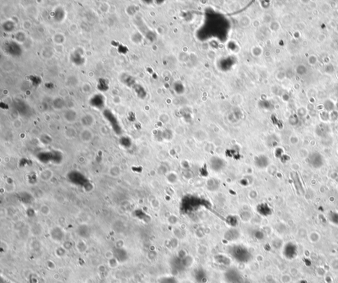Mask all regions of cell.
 <instances>
[{
	"mask_svg": "<svg viewBox=\"0 0 338 283\" xmlns=\"http://www.w3.org/2000/svg\"><path fill=\"white\" fill-rule=\"evenodd\" d=\"M230 253L234 259L240 261H248L250 255L246 247L242 246H234L231 247Z\"/></svg>",
	"mask_w": 338,
	"mask_h": 283,
	"instance_id": "6da1fadb",
	"label": "cell"
},
{
	"mask_svg": "<svg viewBox=\"0 0 338 283\" xmlns=\"http://www.w3.org/2000/svg\"><path fill=\"white\" fill-rule=\"evenodd\" d=\"M5 50L7 53L13 56H20L22 54L23 50L21 46L15 41L7 42L5 44Z\"/></svg>",
	"mask_w": 338,
	"mask_h": 283,
	"instance_id": "7a4b0ae2",
	"label": "cell"
},
{
	"mask_svg": "<svg viewBox=\"0 0 338 283\" xmlns=\"http://www.w3.org/2000/svg\"><path fill=\"white\" fill-rule=\"evenodd\" d=\"M103 115H104L105 117L110 122V123L111 124L112 128L114 130L115 132L118 134H120L121 128L118 122V121H117V119L113 115V113L109 110H105L104 112H103Z\"/></svg>",
	"mask_w": 338,
	"mask_h": 283,
	"instance_id": "3957f363",
	"label": "cell"
},
{
	"mask_svg": "<svg viewBox=\"0 0 338 283\" xmlns=\"http://www.w3.org/2000/svg\"><path fill=\"white\" fill-rule=\"evenodd\" d=\"M106 99L101 93L96 94L92 96L89 101L90 105L96 109H101L105 107Z\"/></svg>",
	"mask_w": 338,
	"mask_h": 283,
	"instance_id": "277c9868",
	"label": "cell"
},
{
	"mask_svg": "<svg viewBox=\"0 0 338 283\" xmlns=\"http://www.w3.org/2000/svg\"><path fill=\"white\" fill-rule=\"evenodd\" d=\"M71 60L77 66L83 65L85 62L83 51L80 48L75 50L71 56Z\"/></svg>",
	"mask_w": 338,
	"mask_h": 283,
	"instance_id": "5b68a950",
	"label": "cell"
},
{
	"mask_svg": "<svg viewBox=\"0 0 338 283\" xmlns=\"http://www.w3.org/2000/svg\"><path fill=\"white\" fill-rule=\"evenodd\" d=\"M291 178L293 179V184L295 185V188L297 190V193L299 194H304V189L303 185H302V182L301 181L300 177L298 175L297 172L293 171L291 173Z\"/></svg>",
	"mask_w": 338,
	"mask_h": 283,
	"instance_id": "8992f818",
	"label": "cell"
},
{
	"mask_svg": "<svg viewBox=\"0 0 338 283\" xmlns=\"http://www.w3.org/2000/svg\"><path fill=\"white\" fill-rule=\"evenodd\" d=\"M311 164L315 168H320L323 165V158L319 154H313L311 158Z\"/></svg>",
	"mask_w": 338,
	"mask_h": 283,
	"instance_id": "52a82bcc",
	"label": "cell"
},
{
	"mask_svg": "<svg viewBox=\"0 0 338 283\" xmlns=\"http://www.w3.org/2000/svg\"><path fill=\"white\" fill-rule=\"evenodd\" d=\"M221 159H213V160L210 162V166L213 171H221L223 166H224V162H222L221 160H220Z\"/></svg>",
	"mask_w": 338,
	"mask_h": 283,
	"instance_id": "ba28073f",
	"label": "cell"
},
{
	"mask_svg": "<svg viewBox=\"0 0 338 283\" xmlns=\"http://www.w3.org/2000/svg\"><path fill=\"white\" fill-rule=\"evenodd\" d=\"M53 17L57 21H62L65 17V12L61 8H58L53 12Z\"/></svg>",
	"mask_w": 338,
	"mask_h": 283,
	"instance_id": "9c48e42d",
	"label": "cell"
},
{
	"mask_svg": "<svg viewBox=\"0 0 338 283\" xmlns=\"http://www.w3.org/2000/svg\"><path fill=\"white\" fill-rule=\"evenodd\" d=\"M51 237L52 238L55 240V241H60V239H59V237L58 236V235L60 236V238L62 239L63 238V233L62 232V230L60 228H55L54 229H52L51 231Z\"/></svg>",
	"mask_w": 338,
	"mask_h": 283,
	"instance_id": "30bf717a",
	"label": "cell"
},
{
	"mask_svg": "<svg viewBox=\"0 0 338 283\" xmlns=\"http://www.w3.org/2000/svg\"><path fill=\"white\" fill-rule=\"evenodd\" d=\"M122 81L130 87H134L135 86V81L133 77L126 74H124L122 76Z\"/></svg>",
	"mask_w": 338,
	"mask_h": 283,
	"instance_id": "8fae6325",
	"label": "cell"
},
{
	"mask_svg": "<svg viewBox=\"0 0 338 283\" xmlns=\"http://www.w3.org/2000/svg\"><path fill=\"white\" fill-rule=\"evenodd\" d=\"M97 88L99 91H101L102 92H105L106 91H108L109 89V86L107 81L103 78L99 79L97 84Z\"/></svg>",
	"mask_w": 338,
	"mask_h": 283,
	"instance_id": "7c38bea8",
	"label": "cell"
},
{
	"mask_svg": "<svg viewBox=\"0 0 338 283\" xmlns=\"http://www.w3.org/2000/svg\"><path fill=\"white\" fill-rule=\"evenodd\" d=\"M64 118H65V119L67 122H74L77 119L76 112L73 110L67 111L65 112V114H64Z\"/></svg>",
	"mask_w": 338,
	"mask_h": 283,
	"instance_id": "4fadbf2b",
	"label": "cell"
},
{
	"mask_svg": "<svg viewBox=\"0 0 338 283\" xmlns=\"http://www.w3.org/2000/svg\"><path fill=\"white\" fill-rule=\"evenodd\" d=\"M53 176V173L50 169H45L40 173V178L44 181H48Z\"/></svg>",
	"mask_w": 338,
	"mask_h": 283,
	"instance_id": "5bb4252c",
	"label": "cell"
},
{
	"mask_svg": "<svg viewBox=\"0 0 338 283\" xmlns=\"http://www.w3.org/2000/svg\"><path fill=\"white\" fill-rule=\"evenodd\" d=\"M81 140H82L84 142H89L91 140L92 138V133L89 131V130H85L81 132Z\"/></svg>",
	"mask_w": 338,
	"mask_h": 283,
	"instance_id": "9a60e30c",
	"label": "cell"
},
{
	"mask_svg": "<svg viewBox=\"0 0 338 283\" xmlns=\"http://www.w3.org/2000/svg\"><path fill=\"white\" fill-rule=\"evenodd\" d=\"M94 121V119L92 118V116H91L90 115H87L84 116H83V118L81 119V122H82L83 125L85 126H91L92 123H93Z\"/></svg>",
	"mask_w": 338,
	"mask_h": 283,
	"instance_id": "2e32d148",
	"label": "cell"
},
{
	"mask_svg": "<svg viewBox=\"0 0 338 283\" xmlns=\"http://www.w3.org/2000/svg\"><path fill=\"white\" fill-rule=\"evenodd\" d=\"M2 27L5 31L11 32L13 31V29H15V24H14V23H13L12 21H6V22H5L3 24Z\"/></svg>",
	"mask_w": 338,
	"mask_h": 283,
	"instance_id": "e0dca14e",
	"label": "cell"
},
{
	"mask_svg": "<svg viewBox=\"0 0 338 283\" xmlns=\"http://www.w3.org/2000/svg\"><path fill=\"white\" fill-rule=\"evenodd\" d=\"M28 79L33 83L34 86H38L42 83V79L40 77L37 76H31L28 77Z\"/></svg>",
	"mask_w": 338,
	"mask_h": 283,
	"instance_id": "ac0fdd59",
	"label": "cell"
},
{
	"mask_svg": "<svg viewBox=\"0 0 338 283\" xmlns=\"http://www.w3.org/2000/svg\"><path fill=\"white\" fill-rule=\"evenodd\" d=\"M110 173L112 177H118L120 175L121 171L118 167L114 166V167H112L110 169Z\"/></svg>",
	"mask_w": 338,
	"mask_h": 283,
	"instance_id": "d6986e66",
	"label": "cell"
},
{
	"mask_svg": "<svg viewBox=\"0 0 338 283\" xmlns=\"http://www.w3.org/2000/svg\"><path fill=\"white\" fill-rule=\"evenodd\" d=\"M118 50L119 52V53L120 54H126V53L127 52L128 49L126 47V46H124L123 44H120L118 47Z\"/></svg>",
	"mask_w": 338,
	"mask_h": 283,
	"instance_id": "ffe728a7",
	"label": "cell"
},
{
	"mask_svg": "<svg viewBox=\"0 0 338 283\" xmlns=\"http://www.w3.org/2000/svg\"><path fill=\"white\" fill-rule=\"evenodd\" d=\"M40 212L42 214H48L50 212V209L48 206H46V205H43V206H42L40 208Z\"/></svg>",
	"mask_w": 338,
	"mask_h": 283,
	"instance_id": "44dd1931",
	"label": "cell"
},
{
	"mask_svg": "<svg viewBox=\"0 0 338 283\" xmlns=\"http://www.w3.org/2000/svg\"><path fill=\"white\" fill-rule=\"evenodd\" d=\"M16 36H17V37H19V38H17V40L18 41L23 42L24 40H25V36H24V34L23 33H17Z\"/></svg>",
	"mask_w": 338,
	"mask_h": 283,
	"instance_id": "7402d4cb",
	"label": "cell"
}]
</instances>
